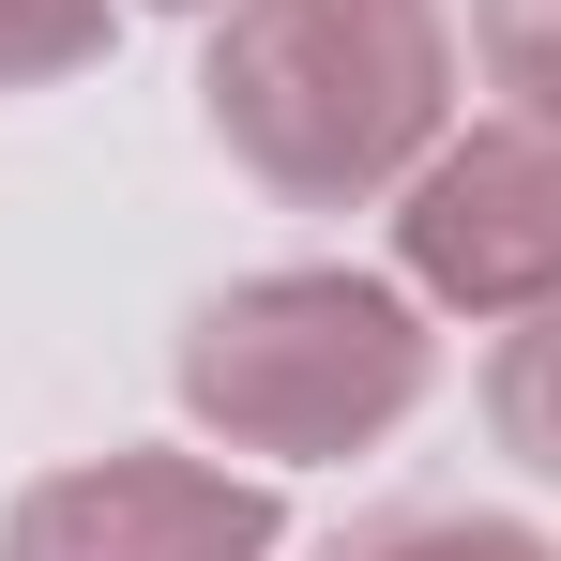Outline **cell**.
<instances>
[{
    "instance_id": "1",
    "label": "cell",
    "mask_w": 561,
    "mask_h": 561,
    "mask_svg": "<svg viewBox=\"0 0 561 561\" xmlns=\"http://www.w3.org/2000/svg\"><path fill=\"white\" fill-rule=\"evenodd\" d=\"M197 122L288 213H365L456 137L440 0H228L197 46Z\"/></svg>"
},
{
    "instance_id": "2",
    "label": "cell",
    "mask_w": 561,
    "mask_h": 561,
    "mask_svg": "<svg viewBox=\"0 0 561 561\" xmlns=\"http://www.w3.org/2000/svg\"><path fill=\"white\" fill-rule=\"evenodd\" d=\"M425 288L394 274H334V259H288V274H243L213 288L183 319V379L197 440H228V456H274V470H334L394 440L410 410H425Z\"/></svg>"
},
{
    "instance_id": "3",
    "label": "cell",
    "mask_w": 561,
    "mask_h": 561,
    "mask_svg": "<svg viewBox=\"0 0 561 561\" xmlns=\"http://www.w3.org/2000/svg\"><path fill=\"white\" fill-rule=\"evenodd\" d=\"M394 274L456 319L561 304V122H470L394 183Z\"/></svg>"
},
{
    "instance_id": "4",
    "label": "cell",
    "mask_w": 561,
    "mask_h": 561,
    "mask_svg": "<svg viewBox=\"0 0 561 561\" xmlns=\"http://www.w3.org/2000/svg\"><path fill=\"white\" fill-rule=\"evenodd\" d=\"M274 547L288 501L213 456H77L15 485V516H0V561H274Z\"/></svg>"
},
{
    "instance_id": "5",
    "label": "cell",
    "mask_w": 561,
    "mask_h": 561,
    "mask_svg": "<svg viewBox=\"0 0 561 561\" xmlns=\"http://www.w3.org/2000/svg\"><path fill=\"white\" fill-rule=\"evenodd\" d=\"M319 561H561L531 516H470V501H410V516H365L334 531Z\"/></svg>"
},
{
    "instance_id": "6",
    "label": "cell",
    "mask_w": 561,
    "mask_h": 561,
    "mask_svg": "<svg viewBox=\"0 0 561 561\" xmlns=\"http://www.w3.org/2000/svg\"><path fill=\"white\" fill-rule=\"evenodd\" d=\"M485 425H501V456H516V470H547V485H561V304L501 334V365H485Z\"/></svg>"
},
{
    "instance_id": "7",
    "label": "cell",
    "mask_w": 561,
    "mask_h": 561,
    "mask_svg": "<svg viewBox=\"0 0 561 561\" xmlns=\"http://www.w3.org/2000/svg\"><path fill=\"white\" fill-rule=\"evenodd\" d=\"M470 61L516 122H561V0H470Z\"/></svg>"
},
{
    "instance_id": "8",
    "label": "cell",
    "mask_w": 561,
    "mask_h": 561,
    "mask_svg": "<svg viewBox=\"0 0 561 561\" xmlns=\"http://www.w3.org/2000/svg\"><path fill=\"white\" fill-rule=\"evenodd\" d=\"M106 61V0H0V92H61Z\"/></svg>"
},
{
    "instance_id": "9",
    "label": "cell",
    "mask_w": 561,
    "mask_h": 561,
    "mask_svg": "<svg viewBox=\"0 0 561 561\" xmlns=\"http://www.w3.org/2000/svg\"><path fill=\"white\" fill-rule=\"evenodd\" d=\"M168 15H228V0H168Z\"/></svg>"
}]
</instances>
